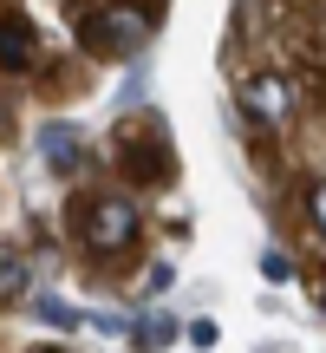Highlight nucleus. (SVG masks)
Here are the masks:
<instances>
[{
	"label": "nucleus",
	"instance_id": "1",
	"mask_svg": "<svg viewBox=\"0 0 326 353\" xmlns=\"http://www.w3.org/2000/svg\"><path fill=\"white\" fill-rule=\"evenodd\" d=\"M138 229H144V210H138V196H124V190H105V196H85V203H78V242H85L91 255L131 249Z\"/></svg>",
	"mask_w": 326,
	"mask_h": 353
},
{
	"label": "nucleus",
	"instance_id": "2",
	"mask_svg": "<svg viewBox=\"0 0 326 353\" xmlns=\"http://www.w3.org/2000/svg\"><path fill=\"white\" fill-rule=\"evenodd\" d=\"M151 33V13L131 7V0H111V7H91L85 20H78V39H85L91 52H105V59H124V52H138V39Z\"/></svg>",
	"mask_w": 326,
	"mask_h": 353
},
{
	"label": "nucleus",
	"instance_id": "3",
	"mask_svg": "<svg viewBox=\"0 0 326 353\" xmlns=\"http://www.w3.org/2000/svg\"><path fill=\"white\" fill-rule=\"evenodd\" d=\"M241 105H248L254 118H268V125H281V118H294L301 92H294V79H281V72H254V79H241Z\"/></svg>",
	"mask_w": 326,
	"mask_h": 353
},
{
	"label": "nucleus",
	"instance_id": "4",
	"mask_svg": "<svg viewBox=\"0 0 326 353\" xmlns=\"http://www.w3.org/2000/svg\"><path fill=\"white\" fill-rule=\"evenodd\" d=\"M39 157H46L52 176H72L85 164V131L78 125H39Z\"/></svg>",
	"mask_w": 326,
	"mask_h": 353
},
{
	"label": "nucleus",
	"instance_id": "5",
	"mask_svg": "<svg viewBox=\"0 0 326 353\" xmlns=\"http://www.w3.org/2000/svg\"><path fill=\"white\" fill-rule=\"evenodd\" d=\"M39 59V26L26 13H0V65L7 72H26Z\"/></svg>",
	"mask_w": 326,
	"mask_h": 353
},
{
	"label": "nucleus",
	"instance_id": "6",
	"mask_svg": "<svg viewBox=\"0 0 326 353\" xmlns=\"http://www.w3.org/2000/svg\"><path fill=\"white\" fill-rule=\"evenodd\" d=\"M20 288H26V255L13 242H0V301H13Z\"/></svg>",
	"mask_w": 326,
	"mask_h": 353
},
{
	"label": "nucleus",
	"instance_id": "7",
	"mask_svg": "<svg viewBox=\"0 0 326 353\" xmlns=\"http://www.w3.org/2000/svg\"><path fill=\"white\" fill-rule=\"evenodd\" d=\"M33 314L46 321V327H72V321H78L72 307H65V301H52V294H33Z\"/></svg>",
	"mask_w": 326,
	"mask_h": 353
},
{
	"label": "nucleus",
	"instance_id": "8",
	"mask_svg": "<svg viewBox=\"0 0 326 353\" xmlns=\"http://www.w3.org/2000/svg\"><path fill=\"white\" fill-rule=\"evenodd\" d=\"M261 275H268V281H287V255L268 249V255H261Z\"/></svg>",
	"mask_w": 326,
	"mask_h": 353
},
{
	"label": "nucleus",
	"instance_id": "9",
	"mask_svg": "<svg viewBox=\"0 0 326 353\" xmlns=\"http://www.w3.org/2000/svg\"><path fill=\"white\" fill-rule=\"evenodd\" d=\"M307 210H314V229H320V236H326V183L314 190V196H307Z\"/></svg>",
	"mask_w": 326,
	"mask_h": 353
},
{
	"label": "nucleus",
	"instance_id": "10",
	"mask_svg": "<svg viewBox=\"0 0 326 353\" xmlns=\"http://www.w3.org/2000/svg\"><path fill=\"white\" fill-rule=\"evenodd\" d=\"M314 301H320V307H326V275H320V281H314Z\"/></svg>",
	"mask_w": 326,
	"mask_h": 353
},
{
	"label": "nucleus",
	"instance_id": "11",
	"mask_svg": "<svg viewBox=\"0 0 326 353\" xmlns=\"http://www.w3.org/2000/svg\"><path fill=\"white\" fill-rule=\"evenodd\" d=\"M46 353H59V347H46Z\"/></svg>",
	"mask_w": 326,
	"mask_h": 353
}]
</instances>
